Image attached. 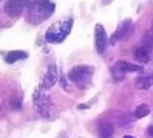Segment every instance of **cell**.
Returning <instances> with one entry per match:
<instances>
[{"label":"cell","mask_w":153,"mask_h":138,"mask_svg":"<svg viewBox=\"0 0 153 138\" xmlns=\"http://www.w3.org/2000/svg\"><path fill=\"white\" fill-rule=\"evenodd\" d=\"M141 43H143V45L145 46V48L153 49V28L144 33L143 39H141Z\"/></svg>","instance_id":"14"},{"label":"cell","mask_w":153,"mask_h":138,"mask_svg":"<svg viewBox=\"0 0 153 138\" xmlns=\"http://www.w3.org/2000/svg\"><path fill=\"white\" fill-rule=\"evenodd\" d=\"M95 45H96V51L97 53H104L105 49L108 45V36L105 28L101 24H96L95 25Z\"/></svg>","instance_id":"6"},{"label":"cell","mask_w":153,"mask_h":138,"mask_svg":"<svg viewBox=\"0 0 153 138\" xmlns=\"http://www.w3.org/2000/svg\"><path fill=\"white\" fill-rule=\"evenodd\" d=\"M79 109H88V105H79Z\"/></svg>","instance_id":"19"},{"label":"cell","mask_w":153,"mask_h":138,"mask_svg":"<svg viewBox=\"0 0 153 138\" xmlns=\"http://www.w3.org/2000/svg\"><path fill=\"white\" fill-rule=\"evenodd\" d=\"M10 105L13 108V109H22V98L13 97V98L10 101Z\"/></svg>","instance_id":"17"},{"label":"cell","mask_w":153,"mask_h":138,"mask_svg":"<svg viewBox=\"0 0 153 138\" xmlns=\"http://www.w3.org/2000/svg\"><path fill=\"white\" fill-rule=\"evenodd\" d=\"M134 58L141 64H146L149 61V58H151V56H149V49L145 48L144 45L139 46V48L134 51Z\"/></svg>","instance_id":"10"},{"label":"cell","mask_w":153,"mask_h":138,"mask_svg":"<svg viewBox=\"0 0 153 138\" xmlns=\"http://www.w3.org/2000/svg\"><path fill=\"white\" fill-rule=\"evenodd\" d=\"M152 28H153V24H152Z\"/></svg>","instance_id":"21"},{"label":"cell","mask_w":153,"mask_h":138,"mask_svg":"<svg viewBox=\"0 0 153 138\" xmlns=\"http://www.w3.org/2000/svg\"><path fill=\"white\" fill-rule=\"evenodd\" d=\"M72 25H73L72 17H68V19H65V20H61V21L55 23V24H52L51 27L47 29L45 40L48 43H52V44L63 43L64 40L67 39V36L71 33Z\"/></svg>","instance_id":"2"},{"label":"cell","mask_w":153,"mask_h":138,"mask_svg":"<svg viewBox=\"0 0 153 138\" xmlns=\"http://www.w3.org/2000/svg\"><path fill=\"white\" fill-rule=\"evenodd\" d=\"M124 138H134V137H132V136H124Z\"/></svg>","instance_id":"20"},{"label":"cell","mask_w":153,"mask_h":138,"mask_svg":"<svg viewBox=\"0 0 153 138\" xmlns=\"http://www.w3.org/2000/svg\"><path fill=\"white\" fill-rule=\"evenodd\" d=\"M136 86L139 89H149L151 86H153V75L151 76H141L136 80Z\"/></svg>","instance_id":"13"},{"label":"cell","mask_w":153,"mask_h":138,"mask_svg":"<svg viewBox=\"0 0 153 138\" xmlns=\"http://www.w3.org/2000/svg\"><path fill=\"white\" fill-rule=\"evenodd\" d=\"M113 125L109 124V122H101L99 126V134H100V138H111L113 136Z\"/></svg>","instance_id":"11"},{"label":"cell","mask_w":153,"mask_h":138,"mask_svg":"<svg viewBox=\"0 0 153 138\" xmlns=\"http://www.w3.org/2000/svg\"><path fill=\"white\" fill-rule=\"evenodd\" d=\"M93 75V68L88 65H77L73 66L68 72V78L75 83L80 89H85L91 84Z\"/></svg>","instance_id":"3"},{"label":"cell","mask_w":153,"mask_h":138,"mask_svg":"<svg viewBox=\"0 0 153 138\" xmlns=\"http://www.w3.org/2000/svg\"><path fill=\"white\" fill-rule=\"evenodd\" d=\"M29 3L31 0H8L4 4V12L10 17H19Z\"/></svg>","instance_id":"5"},{"label":"cell","mask_w":153,"mask_h":138,"mask_svg":"<svg viewBox=\"0 0 153 138\" xmlns=\"http://www.w3.org/2000/svg\"><path fill=\"white\" fill-rule=\"evenodd\" d=\"M55 11V3L51 0H31L27 8L25 19L31 24H40L52 16Z\"/></svg>","instance_id":"1"},{"label":"cell","mask_w":153,"mask_h":138,"mask_svg":"<svg viewBox=\"0 0 153 138\" xmlns=\"http://www.w3.org/2000/svg\"><path fill=\"white\" fill-rule=\"evenodd\" d=\"M131 24H132V21H131L129 19H128V20H124V21H123L121 24L117 27V29L114 31V33L112 35V37H111V44H114V43L119 41V40H121L123 37H124L125 35L128 33Z\"/></svg>","instance_id":"8"},{"label":"cell","mask_w":153,"mask_h":138,"mask_svg":"<svg viewBox=\"0 0 153 138\" xmlns=\"http://www.w3.org/2000/svg\"><path fill=\"white\" fill-rule=\"evenodd\" d=\"M28 57V53L25 51H10L4 56V61L7 64H15L19 60H24Z\"/></svg>","instance_id":"9"},{"label":"cell","mask_w":153,"mask_h":138,"mask_svg":"<svg viewBox=\"0 0 153 138\" xmlns=\"http://www.w3.org/2000/svg\"><path fill=\"white\" fill-rule=\"evenodd\" d=\"M111 73H112V77H113V80H114V81H121L123 78H124V76H125V73L123 72V70L120 69L119 66L116 65V64H114V65L112 66Z\"/></svg>","instance_id":"16"},{"label":"cell","mask_w":153,"mask_h":138,"mask_svg":"<svg viewBox=\"0 0 153 138\" xmlns=\"http://www.w3.org/2000/svg\"><path fill=\"white\" fill-rule=\"evenodd\" d=\"M33 102H35V105H36L39 113L42 114L44 118H48V120L53 118V114H52L53 105H52L49 96L44 93V88L43 86H40L39 89L33 93Z\"/></svg>","instance_id":"4"},{"label":"cell","mask_w":153,"mask_h":138,"mask_svg":"<svg viewBox=\"0 0 153 138\" xmlns=\"http://www.w3.org/2000/svg\"><path fill=\"white\" fill-rule=\"evenodd\" d=\"M148 134L151 137H153V126H149V128H148Z\"/></svg>","instance_id":"18"},{"label":"cell","mask_w":153,"mask_h":138,"mask_svg":"<svg viewBox=\"0 0 153 138\" xmlns=\"http://www.w3.org/2000/svg\"><path fill=\"white\" fill-rule=\"evenodd\" d=\"M116 65L119 66L125 75L126 73H131V72H139V70H143V66L141 65H134V64L126 63V61H117Z\"/></svg>","instance_id":"12"},{"label":"cell","mask_w":153,"mask_h":138,"mask_svg":"<svg viewBox=\"0 0 153 138\" xmlns=\"http://www.w3.org/2000/svg\"><path fill=\"white\" fill-rule=\"evenodd\" d=\"M149 113H151V108L146 104H141L136 108V110H134V117H136V118H143V117L148 116Z\"/></svg>","instance_id":"15"},{"label":"cell","mask_w":153,"mask_h":138,"mask_svg":"<svg viewBox=\"0 0 153 138\" xmlns=\"http://www.w3.org/2000/svg\"><path fill=\"white\" fill-rule=\"evenodd\" d=\"M57 66L55 65V64H51V65L48 66V69H47V73L45 76H44L43 78V88L45 90L51 89V88L55 86V84L57 83Z\"/></svg>","instance_id":"7"}]
</instances>
